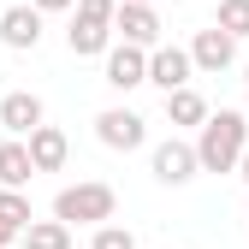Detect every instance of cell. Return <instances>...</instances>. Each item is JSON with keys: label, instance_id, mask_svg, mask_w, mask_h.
Returning <instances> with one entry per match:
<instances>
[{"label": "cell", "instance_id": "6da1fadb", "mask_svg": "<svg viewBox=\"0 0 249 249\" xmlns=\"http://www.w3.org/2000/svg\"><path fill=\"white\" fill-rule=\"evenodd\" d=\"M196 154H202V172H237L243 154H249V113L220 107L196 131Z\"/></svg>", "mask_w": 249, "mask_h": 249}, {"label": "cell", "instance_id": "7a4b0ae2", "mask_svg": "<svg viewBox=\"0 0 249 249\" xmlns=\"http://www.w3.org/2000/svg\"><path fill=\"white\" fill-rule=\"evenodd\" d=\"M113 213H119V190L101 184V178L66 184V190L53 196V220H59V226H89V231H101V226H113Z\"/></svg>", "mask_w": 249, "mask_h": 249}, {"label": "cell", "instance_id": "3957f363", "mask_svg": "<svg viewBox=\"0 0 249 249\" xmlns=\"http://www.w3.org/2000/svg\"><path fill=\"white\" fill-rule=\"evenodd\" d=\"M95 137H101L113 154H131V148L148 142V119L131 113V107H107V113H95Z\"/></svg>", "mask_w": 249, "mask_h": 249}, {"label": "cell", "instance_id": "277c9868", "mask_svg": "<svg viewBox=\"0 0 249 249\" xmlns=\"http://www.w3.org/2000/svg\"><path fill=\"white\" fill-rule=\"evenodd\" d=\"M48 124V107H42V95H30V89H12V95H0V131L6 137H18V142H30Z\"/></svg>", "mask_w": 249, "mask_h": 249}, {"label": "cell", "instance_id": "5b68a950", "mask_svg": "<svg viewBox=\"0 0 249 249\" xmlns=\"http://www.w3.org/2000/svg\"><path fill=\"white\" fill-rule=\"evenodd\" d=\"M190 71H196L190 48H172V42H160V48L148 53V83L160 89V95H178V89H190Z\"/></svg>", "mask_w": 249, "mask_h": 249}, {"label": "cell", "instance_id": "8992f818", "mask_svg": "<svg viewBox=\"0 0 249 249\" xmlns=\"http://www.w3.org/2000/svg\"><path fill=\"white\" fill-rule=\"evenodd\" d=\"M154 178L160 184H190L196 172H202V154H196V142H184V137H166V142H154Z\"/></svg>", "mask_w": 249, "mask_h": 249}, {"label": "cell", "instance_id": "52a82bcc", "mask_svg": "<svg viewBox=\"0 0 249 249\" xmlns=\"http://www.w3.org/2000/svg\"><path fill=\"white\" fill-rule=\"evenodd\" d=\"M113 30H119V42H124V48H142V53L160 48V12H154V6H124V0H119Z\"/></svg>", "mask_w": 249, "mask_h": 249}, {"label": "cell", "instance_id": "ba28073f", "mask_svg": "<svg viewBox=\"0 0 249 249\" xmlns=\"http://www.w3.org/2000/svg\"><path fill=\"white\" fill-rule=\"evenodd\" d=\"M101 77H107V89H137V83H148V53L142 48H124V42H113V53H107V66H101Z\"/></svg>", "mask_w": 249, "mask_h": 249}, {"label": "cell", "instance_id": "9c48e42d", "mask_svg": "<svg viewBox=\"0 0 249 249\" xmlns=\"http://www.w3.org/2000/svg\"><path fill=\"white\" fill-rule=\"evenodd\" d=\"M190 59H196V71H213L220 77L231 59H237V42L226 36L220 24H208V30H196V42H190Z\"/></svg>", "mask_w": 249, "mask_h": 249}, {"label": "cell", "instance_id": "30bf717a", "mask_svg": "<svg viewBox=\"0 0 249 249\" xmlns=\"http://www.w3.org/2000/svg\"><path fill=\"white\" fill-rule=\"evenodd\" d=\"M0 42H6L12 53H30L42 42V12L36 6H6L0 12Z\"/></svg>", "mask_w": 249, "mask_h": 249}, {"label": "cell", "instance_id": "8fae6325", "mask_svg": "<svg viewBox=\"0 0 249 249\" xmlns=\"http://www.w3.org/2000/svg\"><path fill=\"white\" fill-rule=\"evenodd\" d=\"M66 48L77 53V59H107L113 53V24H95V18H71V30H66Z\"/></svg>", "mask_w": 249, "mask_h": 249}, {"label": "cell", "instance_id": "7c38bea8", "mask_svg": "<svg viewBox=\"0 0 249 249\" xmlns=\"http://www.w3.org/2000/svg\"><path fill=\"white\" fill-rule=\"evenodd\" d=\"M30 178H36V160H30V142L6 137V142H0V190H30Z\"/></svg>", "mask_w": 249, "mask_h": 249}, {"label": "cell", "instance_id": "4fadbf2b", "mask_svg": "<svg viewBox=\"0 0 249 249\" xmlns=\"http://www.w3.org/2000/svg\"><path fill=\"white\" fill-rule=\"evenodd\" d=\"M30 160H36V172H59L71 160V142H66V131L59 124H42L36 137H30Z\"/></svg>", "mask_w": 249, "mask_h": 249}, {"label": "cell", "instance_id": "5bb4252c", "mask_svg": "<svg viewBox=\"0 0 249 249\" xmlns=\"http://www.w3.org/2000/svg\"><path fill=\"white\" fill-rule=\"evenodd\" d=\"M166 119H172V124H196V131H202L213 113H208V101H202V89H178V95H166Z\"/></svg>", "mask_w": 249, "mask_h": 249}, {"label": "cell", "instance_id": "9a60e30c", "mask_svg": "<svg viewBox=\"0 0 249 249\" xmlns=\"http://www.w3.org/2000/svg\"><path fill=\"white\" fill-rule=\"evenodd\" d=\"M30 226H36V213H30V196H24V190H0V231L24 237Z\"/></svg>", "mask_w": 249, "mask_h": 249}, {"label": "cell", "instance_id": "2e32d148", "mask_svg": "<svg viewBox=\"0 0 249 249\" xmlns=\"http://www.w3.org/2000/svg\"><path fill=\"white\" fill-rule=\"evenodd\" d=\"M24 249H71V226H59V220H36L24 231Z\"/></svg>", "mask_w": 249, "mask_h": 249}, {"label": "cell", "instance_id": "e0dca14e", "mask_svg": "<svg viewBox=\"0 0 249 249\" xmlns=\"http://www.w3.org/2000/svg\"><path fill=\"white\" fill-rule=\"evenodd\" d=\"M213 24H220V30H226L231 42H243V36H249V0H220Z\"/></svg>", "mask_w": 249, "mask_h": 249}, {"label": "cell", "instance_id": "ac0fdd59", "mask_svg": "<svg viewBox=\"0 0 249 249\" xmlns=\"http://www.w3.org/2000/svg\"><path fill=\"white\" fill-rule=\"evenodd\" d=\"M89 249H137V237H131V226H101L89 237Z\"/></svg>", "mask_w": 249, "mask_h": 249}, {"label": "cell", "instance_id": "d6986e66", "mask_svg": "<svg viewBox=\"0 0 249 249\" xmlns=\"http://www.w3.org/2000/svg\"><path fill=\"white\" fill-rule=\"evenodd\" d=\"M77 18H95V24H113V18H119V0H77Z\"/></svg>", "mask_w": 249, "mask_h": 249}, {"label": "cell", "instance_id": "ffe728a7", "mask_svg": "<svg viewBox=\"0 0 249 249\" xmlns=\"http://www.w3.org/2000/svg\"><path fill=\"white\" fill-rule=\"evenodd\" d=\"M30 6H36V12L48 18V12H77V0H30Z\"/></svg>", "mask_w": 249, "mask_h": 249}, {"label": "cell", "instance_id": "44dd1931", "mask_svg": "<svg viewBox=\"0 0 249 249\" xmlns=\"http://www.w3.org/2000/svg\"><path fill=\"white\" fill-rule=\"evenodd\" d=\"M0 249H12V231H0Z\"/></svg>", "mask_w": 249, "mask_h": 249}, {"label": "cell", "instance_id": "7402d4cb", "mask_svg": "<svg viewBox=\"0 0 249 249\" xmlns=\"http://www.w3.org/2000/svg\"><path fill=\"white\" fill-rule=\"evenodd\" d=\"M237 172H243V184H249V154H243V166H237Z\"/></svg>", "mask_w": 249, "mask_h": 249}, {"label": "cell", "instance_id": "603a6c76", "mask_svg": "<svg viewBox=\"0 0 249 249\" xmlns=\"http://www.w3.org/2000/svg\"><path fill=\"white\" fill-rule=\"evenodd\" d=\"M124 6H154V0H124Z\"/></svg>", "mask_w": 249, "mask_h": 249}, {"label": "cell", "instance_id": "cb8c5ba5", "mask_svg": "<svg viewBox=\"0 0 249 249\" xmlns=\"http://www.w3.org/2000/svg\"><path fill=\"white\" fill-rule=\"evenodd\" d=\"M243 83H249V77H243ZM243 113H249V107H243Z\"/></svg>", "mask_w": 249, "mask_h": 249}]
</instances>
